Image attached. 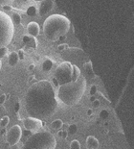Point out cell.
<instances>
[{
	"instance_id": "cell-1",
	"label": "cell",
	"mask_w": 134,
	"mask_h": 149,
	"mask_svg": "<svg viewBox=\"0 0 134 149\" xmlns=\"http://www.w3.org/2000/svg\"><path fill=\"white\" fill-rule=\"evenodd\" d=\"M57 100L52 83L40 80L28 88L25 95V108L29 116L38 119H47L56 113Z\"/></svg>"
},
{
	"instance_id": "cell-2",
	"label": "cell",
	"mask_w": 134,
	"mask_h": 149,
	"mask_svg": "<svg viewBox=\"0 0 134 149\" xmlns=\"http://www.w3.org/2000/svg\"><path fill=\"white\" fill-rule=\"evenodd\" d=\"M71 27V22L65 15L55 14L49 15L43 22V34L47 40L57 42L63 40Z\"/></svg>"
},
{
	"instance_id": "cell-3",
	"label": "cell",
	"mask_w": 134,
	"mask_h": 149,
	"mask_svg": "<svg viewBox=\"0 0 134 149\" xmlns=\"http://www.w3.org/2000/svg\"><path fill=\"white\" fill-rule=\"evenodd\" d=\"M86 90L85 77L81 75L77 81L60 85L57 90V98L67 106H74L78 104L84 96Z\"/></svg>"
},
{
	"instance_id": "cell-4",
	"label": "cell",
	"mask_w": 134,
	"mask_h": 149,
	"mask_svg": "<svg viewBox=\"0 0 134 149\" xmlns=\"http://www.w3.org/2000/svg\"><path fill=\"white\" fill-rule=\"evenodd\" d=\"M57 141L49 131H38L29 137L20 149H55Z\"/></svg>"
},
{
	"instance_id": "cell-5",
	"label": "cell",
	"mask_w": 134,
	"mask_h": 149,
	"mask_svg": "<svg viewBox=\"0 0 134 149\" xmlns=\"http://www.w3.org/2000/svg\"><path fill=\"white\" fill-rule=\"evenodd\" d=\"M15 35V24L7 13L0 11V47L8 46Z\"/></svg>"
},
{
	"instance_id": "cell-6",
	"label": "cell",
	"mask_w": 134,
	"mask_h": 149,
	"mask_svg": "<svg viewBox=\"0 0 134 149\" xmlns=\"http://www.w3.org/2000/svg\"><path fill=\"white\" fill-rule=\"evenodd\" d=\"M55 80L59 85H63L72 81V65L69 62H62L57 65L55 71Z\"/></svg>"
},
{
	"instance_id": "cell-7",
	"label": "cell",
	"mask_w": 134,
	"mask_h": 149,
	"mask_svg": "<svg viewBox=\"0 0 134 149\" xmlns=\"http://www.w3.org/2000/svg\"><path fill=\"white\" fill-rule=\"evenodd\" d=\"M21 137H22L21 127L19 125H14L9 129V131L6 134V141H7V142L10 145L14 146V145H17Z\"/></svg>"
},
{
	"instance_id": "cell-8",
	"label": "cell",
	"mask_w": 134,
	"mask_h": 149,
	"mask_svg": "<svg viewBox=\"0 0 134 149\" xmlns=\"http://www.w3.org/2000/svg\"><path fill=\"white\" fill-rule=\"evenodd\" d=\"M22 122H23L24 128L28 130V131L32 132L33 134L39 131V130L42 128V125H43L41 119H38V118H36V117H32V116L24 118L22 120Z\"/></svg>"
},
{
	"instance_id": "cell-9",
	"label": "cell",
	"mask_w": 134,
	"mask_h": 149,
	"mask_svg": "<svg viewBox=\"0 0 134 149\" xmlns=\"http://www.w3.org/2000/svg\"><path fill=\"white\" fill-rule=\"evenodd\" d=\"M54 8V0H43L41 1L38 9V14L40 17H43L44 15L48 14L53 10Z\"/></svg>"
},
{
	"instance_id": "cell-10",
	"label": "cell",
	"mask_w": 134,
	"mask_h": 149,
	"mask_svg": "<svg viewBox=\"0 0 134 149\" xmlns=\"http://www.w3.org/2000/svg\"><path fill=\"white\" fill-rule=\"evenodd\" d=\"M27 32L28 34L30 35L32 37H35L36 38L38 34H39V31H40V27L38 23L35 21H32V22H29L27 24Z\"/></svg>"
},
{
	"instance_id": "cell-11",
	"label": "cell",
	"mask_w": 134,
	"mask_h": 149,
	"mask_svg": "<svg viewBox=\"0 0 134 149\" xmlns=\"http://www.w3.org/2000/svg\"><path fill=\"white\" fill-rule=\"evenodd\" d=\"M99 145H100V142L94 136H89L86 139V147L88 149H98Z\"/></svg>"
},
{
	"instance_id": "cell-12",
	"label": "cell",
	"mask_w": 134,
	"mask_h": 149,
	"mask_svg": "<svg viewBox=\"0 0 134 149\" xmlns=\"http://www.w3.org/2000/svg\"><path fill=\"white\" fill-rule=\"evenodd\" d=\"M23 42L26 45L32 47V48H36L37 46V40L35 37H32L30 35H25L23 37Z\"/></svg>"
},
{
	"instance_id": "cell-13",
	"label": "cell",
	"mask_w": 134,
	"mask_h": 149,
	"mask_svg": "<svg viewBox=\"0 0 134 149\" xmlns=\"http://www.w3.org/2000/svg\"><path fill=\"white\" fill-rule=\"evenodd\" d=\"M19 61V58H18V55H17V52H11L9 54L8 56V62H9V65L11 66H15L17 65V63Z\"/></svg>"
},
{
	"instance_id": "cell-14",
	"label": "cell",
	"mask_w": 134,
	"mask_h": 149,
	"mask_svg": "<svg viewBox=\"0 0 134 149\" xmlns=\"http://www.w3.org/2000/svg\"><path fill=\"white\" fill-rule=\"evenodd\" d=\"M81 76V70L77 65H72V81H77Z\"/></svg>"
},
{
	"instance_id": "cell-15",
	"label": "cell",
	"mask_w": 134,
	"mask_h": 149,
	"mask_svg": "<svg viewBox=\"0 0 134 149\" xmlns=\"http://www.w3.org/2000/svg\"><path fill=\"white\" fill-rule=\"evenodd\" d=\"M53 65H54V63L52 60H50V59L44 60V62L42 63V69L44 71H49L52 69Z\"/></svg>"
},
{
	"instance_id": "cell-16",
	"label": "cell",
	"mask_w": 134,
	"mask_h": 149,
	"mask_svg": "<svg viewBox=\"0 0 134 149\" xmlns=\"http://www.w3.org/2000/svg\"><path fill=\"white\" fill-rule=\"evenodd\" d=\"M63 126V121L61 119H56L51 123V127L55 130H59L61 129Z\"/></svg>"
},
{
	"instance_id": "cell-17",
	"label": "cell",
	"mask_w": 134,
	"mask_h": 149,
	"mask_svg": "<svg viewBox=\"0 0 134 149\" xmlns=\"http://www.w3.org/2000/svg\"><path fill=\"white\" fill-rule=\"evenodd\" d=\"M84 69H85V71H86V73H87L89 76H95L94 74V71H93V68H92V63L89 61L87 63H85L84 64Z\"/></svg>"
},
{
	"instance_id": "cell-18",
	"label": "cell",
	"mask_w": 134,
	"mask_h": 149,
	"mask_svg": "<svg viewBox=\"0 0 134 149\" xmlns=\"http://www.w3.org/2000/svg\"><path fill=\"white\" fill-rule=\"evenodd\" d=\"M11 18H12V23L15 25H18L21 23V17L18 14H17V13H15V14L12 15V17H11Z\"/></svg>"
},
{
	"instance_id": "cell-19",
	"label": "cell",
	"mask_w": 134,
	"mask_h": 149,
	"mask_svg": "<svg viewBox=\"0 0 134 149\" xmlns=\"http://www.w3.org/2000/svg\"><path fill=\"white\" fill-rule=\"evenodd\" d=\"M77 131H78V126L77 124H71L69 125L68 129H67V132H68L69 135H75Z\"/></svg>"
},
{
	"instance_id": "cell-20",
	"label": "cell",
	"mask_w": 134,
	"mask_h": 149,
	"mask_svg": "<svg viewBox=\"0 0 134 149\" xmlns=\"http://www.w3.org/2000/svg\"><path fill=\"white\" fill-rule=\"evenodd\" d=\"M10 122V118L9 116H3L1 119H0V126H1L2 128H5L6 126L9 124Z\"/></svg>"
},
{
	"instance_id": "cell-21",
	"label": "cell",
	"mask_w": 134,
	"mask_h": 149,
	"mask_svg": "<svg viewBox=\"0 0 134 149\" xmlns=\"http://www.w3.org/2000/svg\"><path fill=\"white\" fill-rule=\"evenodd\" d=\"M27 15H30V17H34V15H37V8L35 6H30L27 10Z\"/></svg>"
},
{
	"instance_id": "cell-22",
	"label": "cell",
	"mask_w": 134,
	"mask_h": 149,
	"mask_svg": "<svg viewBox=\"0 0 134 149\" xmlns=\"http://www.w3.org/2000/svg\"><path fill=\"white\" fill-rule=\"evenodd\" d=\"M70 149H81V143H79V141H77V139L72 141L71 143H70Z\"/></svg>"
},
{
	"instance_id": "cell-23",
	"label": "cell",
	"mask_w": 134,
	"mask_h": 149,
	"mask_svg": "<svg viewBox=\"0 0 134 149\" xmlns=\"http://www.w3.org/2000/svg\"><path fill=\"white\" fill-rule=\"evenodd\" d=\"M8 52H9V49L7 46H3V47H0V59L4 58L8 55Z\"/></svg>"
},
{
	"instance_id": "cell-24",
	"label": "cell",
	"mask_w": 134,
	"mask_h": 149,
	"mask_svg": "<svg viewBox=\"0 0 134 149\" xmlns=\"http://www.w3.org/2000/svg\"><path fill=\"white\" fill-rule=\"evenodd\" d=\"M15 0H0V6H12Z\"/></svg>"
},
{
	"instance_id": "cell-25",
	"label": "cell",
	"mask_w": 134,
	"mask_h": 149,
	"mask_svg": "<svg viewBox=\"0 0 134 149\" xmlns=\"http://www.w3.org/2000/svg\"><path fill=\"white\" fill-rule=\"evenodd\" d=\"M17 55H18L19 60H23L24 59V51L22 49L18 50V51H17Z\"/></svg>"
},
{
	"instance_id": "cell-26",
	"label": "cell",
	"mask_w": 134,
	"mask_h": 149,
	"mask_svg": "<svg viewBox=\"0 0 134 149\" xmlns=\"http://www.w3.org/2000/svg\"><path fill=\"white\" fill-rule=\"evenodd\" d=\"M100 116L102 117V118H105V117H107L108 116V112L106 110H104V111H102L101 112V115H100Z\"/></svg>"
},
{
	"instance_id": "cell-27",
	"label": "cell",
	"mask_w": 134,
	"mask_h": 149,
	"mask_svg": "<svg viewBox=\"0 0 134 149\" xmlns=\"http://www.w3.org/2000/svg\"><path fill=\"white\" fill-rule=\"evenodd\" d=\"M92 106H93L94 108H98L99 106H100V101H99L98 99H94L93 101H92Z\"/></svg>"
},
{
	"instance_id": "cell-28",
	"label": "cell",
	"mask_w": 134,
	"mask_h": 149,
	"mask_svg": "<svg viewBox=\"0 0 134 149\" xmlns=\"http://www.w3.org/2000/svg\"><path fill=\"white\" fill-rule=\"evenodd\" d=\"M3 10H4V12H9V11H12V6H3Z\"/></svg>"
},
{
	"instance_id": "cell-29",
	"label": "cell",
	"mask_w": 134,
	"mask_h": 149,
	"mask_svg": "<svg viewBox=\"0 0 134 149\" xmlns=\"http://www.w3.org/2000/svg\"><path fill=\"white\" fill-rule=\"evenodd\" d=\"M5 100H6V95L5 94H3V95L0 96V104H3L5 102Z\"/></svg>"
},
{
	"instance_id": "cell-30",
	"label": "cell",
	"mask_w": 134,
	"mask_h": 149,
	"mask_svg": "<svg viewBox=\"0 0 134 149\" xmlns=\"http://www.w3.org/2000/svg\"><path fill=\"white\" fill-rule=\"evenodd\" d=\"M96 93V86H93L91 88V94H94Z\"/></svg>"
},
{
	"instance_id": "cell-31",
	"label": "cell",
	"mask_w": 134,
	"mask_h": 149,
	"mask_svg": "<svg viewBox=\"0 0 134 149\" xmlns=\"http://www.w3.org/2000/svg\"><path fill=\"white\" fill-rule=\"evenodd\" d=\"M34 69H35V65H31L30 66H29V70H30V71L34 70Z\"/></svg>"
},
{
	"instance_id": "cell-32",
	"label": "cell",
	"mask_w": 134,
	"mask_h": 149,
	"mask_svg": "<svg viewBox=\"0 0 134 149\" xmlns=\"http://www.w3.org/2000/svg\"><path fill=\"white\" fill-rule=\"evenodd\" d=\"M87 115H88V116H91V115H92V110H88Z\"/></svg>"
},
{
	"instance_id": "cell-33",
	"label": "cell",
	"mask_w": 134,
	"mask_h": 149,
	"mask_svg": "<svg viewBox=\"0 0 134 149\" xmlns=\"http://www.w3.org/2000/svg\"><path fill=\"white\" fill-rule=\"evenodd\" d=\"M62 134H63V132H61V131H60V132H59V137H61V136H62Z\"/></svg>"
},
{
	"instance_id": "cell-34",
	"label": "cell",
	"mask_w": 134,
	"mask_h": 149,
	"mask_svg": "<svg viewBox=\"0 0 134 149\" xmlns=\"http://www.w3.org/2000/svg\"><path fill=\"white\" fill-rule=\"evenodd\" d=\"M1 68H2V63H1V60H0V70H1Z\"/></svg>"
},
{
	"instance_id": "cell-35",
	"label": "cell",
	"mask_w": 134,
	"mask_h": 149,
	"mask_svg": "<svg viewBox=\"0 0 134 149\" xmlns=\"http://www.w3.org/2000/svg\"><path fill=\"white\" fill-rule=\"evenodd\" d=\"M35 1H37V2H41V1H43V0H35Z\"/></svg>"
},
{
	"instance_id": "cell-36",
	"label": "cell",
	"mask_w": 134,
	"mask_h": 149,
	"mask_svg": "<svg viewBox=\"0 0 134 149\" xmlns=\"http://www.w3.org/2000/svg\"><path fill=\"white\" fill-rule=\"evenodd\" d=\"M23 1H24V2H26V1H28V0H23Z\"/></svg>"
}]
</instances>
